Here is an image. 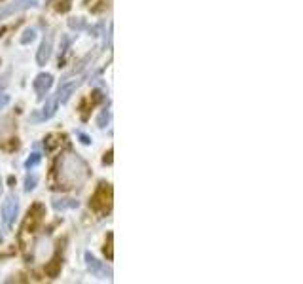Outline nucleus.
I'll use <instances>...</instances> for the list:
<instances>
[{"instance_id": "nucleus-1", "label": "nucleus", "mask_w": 303, "mask_h": 284, "mask_svg": "<svg viewBox=\"0 0 303 284\" xmlns=\"http://www.w3.org/2000/svg\"><path fill=\"white\" fill-rule=\"evenodd\" d=\"M89 178L85 161L76 153H65L57 161V180L66 188H80Z\"/></svg>"}, {"instance_id": "nucleus-2", "label": "nucleus", "mask_w": 303, "mask_h": 284, "mask_svg": "<svg viewBox=\"0 0 303 284\" xmlns=\"http://www.w3.org/2000/svg\"><path fill=\"white\" fill-rule=\"evenodd\" d=\"M89 205H91V208H93L95 212H99V214L108 212L110 207H112V188H110L108 184H101L99 188L95 189L93 195H91Z\"/></svg>"}, {"instance_id": "nucleus-3", "label": "nucleus", "mask_w": 303, "mask_h": 284, "mask_svg": "<svg viewBox=\"0 0 303 284\" xmlns=\"http://www.w3.org/2000/svg\"><path fill=\"white\" fill-rule=\"evenodd\" d=\"M85 265H87V269L91 271V275H95L97 279H101V281H112L114 277L112 269L104 264V262H99L91 252H85Z\"/></svg>"}, {"instance_id": "nucleus-4", "label": "nucleus", "mask_w": 303, "mask_h": 284, "mask_svg": "<svg viewBox=\"0 0 303 284\" xmlns=\"http://www.w3.org/2000/svg\"><path fill=\"white\" fill-rule=\"evenodd\" d=\"M0 212H2V222H4V226L11 229L13 224H15V218L19 214V199L15 195H8V197L4 199V203H2V208H0Z\"/></svg>"}, {"instance_id": "nucleus-5", "label": "nucleus", "mask_w": 303, "mask_h": 284, "mask_svg": "<svg viewBox=\"0 0 303 284\" xmlns=\"http://www.w3.org/2000/svg\"><path fill=\"white\" fill-rule=\"evenodd\" d=\"M38 0H11L9 4H6L4 8L0 9V19H6V17H11L15 13H21V11H27L30 8H36Z\"/></svg>"}, {"instance_id": "nucleus-6", "label": "nucleus", "mask_w": 303, "mask_h": 284, "mask_svg": "<svg viewBox=\"0 0 303 284\" xmlns=\"http://www.w3.org/2000/svg\"><path fill=\"white\" fill-rule=\"evenodd\" d=\"M53 38H55L53 32H47L46 36H44V40H42V44H40V47H38L36 51L38 66H46L47 61L51 59V53H53Z\"/></svg>"}, {"instance_id": "nucleus-7", "label": "nucleus", "mask_w": 303, "mask_h": 284, "mask_svg": "<svg viewBox=\"0 0 303 284\" xmlns=\"http://www.w3.org/2000/svg\"><path fill=\"white\" fill-rule=\"evenodd\" d=\"M42 216H44V207H42V205H32V208L28 210L27 214V220H25L23 231H25V233L36 231V227L40 226V222H42Z\"/></svg>"}, {"instance_id": "nucleus-8", "label": "nucleus", "mask_w": 303, "mask_h": 284, "mask_svg": "<svg viewBox=\"0 0 303 284\" xmlns=\"http://www.w3.org/2000/svg\"><path fill=\"white\" fill-rule=\"evenodd\" d=\"M57 106H59V101H57V97H51V99H47L46 104H44V108L40 110V112L32 114L30 116V122H46V120H51L57 112Z\"/></svg>"}, {"instance_id": "nucleus-9", "label": "nucleus", "mask_w": 303, "mask_h": 284, "mask_svg": "<svg viewBox=\"0 0 303 284\" xmlns=\"http://www.w3.org/2000/svg\"><path fill=\"white\" fill-rule=\"evenodd\" d=\"M34 91L40 99H44L47 95V91L51 89V85H53V76L49 74V72H42V74H38L34 78Z\"/></svg>"}, {"instance_id": "nucleus-10", "label": "nucleus", "mask_w": 303, "mask_h": 284, "mask_svg": "<svg viewBox=\"0 0 303 284\" xmlns=\"http://www.w3.org/2000/svg\"><path fill=\"white\" fill-rule=\"evenodd\" d=\"M80 82H76V80H65V82H61L59 85V89H57V101L59 103H66L72 93L76 91V87H78Z\"/></svg>"}, {"instance_id": "nucleus-11", "label": "nucleus", "mask_w": 303, "mask_h": 284, "mask_svg": "<svg viewBox=\"0 0 303 284\" xmlns=\"http://www.w3.org/2000/svg\"><path fill=\"white\" fill-rule=\"evenodd\" d=\"M51 207L55 210H66V208H78L80 203L70 197H53L51 199Z\"/></svg>"}, {"instance_id": "nucleus-12", "label": "nucleus", "mask_w": 303, "mask_h": 284, "mask_svg": "<svg viewBox=\"0 0 303 284\" xmlns=\"http://www.w3.org/2000/svg\"><path fill=\"white\" fill-rule=\"evenodd\" d=\"M49 252H51V243L47 239H40L36 243V248H34L36 260H46V256H49Z\"/></svg>"}, {"instance_id": "nucleus-13", "label": "nucleus", "mask_w": 303, "mask_h": 284, "mask_svg": "<svg viewBox=\"0 0 303 284\" xmlns=\"http://www.w3.org/2000/svg\"><path fill=\"white\" fill-rule=\"evenodd\" d=\"M61 267H63V262H61V258H55V260H51L49 264L46 265V273L49 279H57V275L61 271Z\"/></svg>"}, {"instance_id": "nucleus-14", "label": "nucleus", "mask_w": 303, "mask_h": 284, "mask_svg": "<svg viewBox=\"0 0 303 284\" xmlns=\"http://www.w3.org/2000/svg\"><path fill=\"white\" fill-rule=\"evenodd\" d=\"M36 36H38L36 28H25V30H23V36L19 38V42H21L23 46H28V44H32V42L36 40Z\"/></svg>"}, {"instance_id": "nucleus-15", "label": "nucleus", "mask_w": 303, "mask_h": 284, "mask_svg": "<svg viewBox=\"0 0 303 284\" xmlns=\"http://www.w3.org/2000/svg\"><path fill=\"white\" fill-rule=\"evenodd\" d=\"M68 27L72 28V30H76V32H82V30L87 28V23H85L84 17H72L68 19Z\"/></svg>"}, {"instance_id": "nucleus-16", "label": "nucleus", "mask_w": 303, "mask_h": 284, "mask_svg": "<svg viewBox=\"0 0 303 284\" xmlns=\"http://www.w3.org/2000/svg\"><path fill=\"white\" fill-rule=\"evenodd\" d=\"M59 144H61V137L59 135H49V137L44 139V146H46L47 151H53Z\"/></svg>"}, {"instance_id": "nucleus-17", "label": "nucleus", "mask_w": 303, "mask_h": 284, "mask_svg": "<svg viewBox=\"0 0 303 284\" xmlns=\"http://www.w3.org/2000/svg\"><path fill=\"white\" fill-rule=\"evenodd\" d=\"M110 118H112L110 110H108V108H103V110H101V114H99V118H97V125H99L101 129L108 127V123H110Z\"/></svg>"}, {"instance_id": "nucleus-18", "label": "nucleus", "mask_w": 303, "mask_h": 284, "mask_svg": "<svg viewBox=\"0 0 303 284\" xmlns=\"http://www.w3.org/2000/svg\"><path fill=\"white\" fill-rule=\"evenodd\" d=\"M36 186H38V176L34 174V172H32V174L28 172L27 178H25V191L30 193V191H34V189H36Z\"/></svg>"}, {"instance_id": "nucleus-19", "label": "nucleus", "mask_w": 303, "mask_h": 284, "mask_svg": "<svg viewBox=\"0 0 303 284\" xmlns=\"http://www.w3.org/2000/svg\"><path fill=\"white\" fill-rule=\"evenodd\" d=\"M40 161H42V155L38 153V151H34V153H30V157H28L27 161H25V169L27 170H32L36 165H40Z\"/></svg>"}, {"instance_id": "nucleus-20", "label": "nucleus", "mask_w": 303, "mask_h": 284, "mask_svg": "<svg viewBox=\"0 0 303 284\" xmlns=\"http://www.w3.org/2000/svg\"><path fill=\"white\" fill-rule=\"evenodd\" d=\"M72 44V38L68 36V34H63L61 36V57H59V63L63 61V57L66 55V51H68V47Z\"/></svg>"}, {"instance_id": "nucleus-21", "label": "nucleus", "mask_w": 303, "mask_h": 284, "mask_svg": "<svg viewBox=\"0 0 303 284\" xmlns=\"http://www.w3.org/2000/svg\"><path fill=\"white\" fill-rule=\"evenodd\" d=\"M112 233H108V243H104V254H106V258L108 260H112L114 258V250H112Z\"/></svg>"}, {"instance_id": "nucleus-22", "label": "nucleus", "mask_w": 303, "mask_h": 284, "mask_svg": "<svg viewBox=\"0 0 303 284\" xmlns=\"http://www.w3.org/2000/svg\"><path fill=\"white\" fill-rule=\"evenodd\" d=\"M9 101H11V97H9L8 93H0V112L6 110V106L9 104Z\"/></svg>"}, {"instance_id": "nucleus-23", "label": "nucleus", "mask_w": 303, "mask_h": 284, "mask_svg": "<svg viewBox=\"0 0 303 284\" xmlns=\"http://www.w3.org/2000/svg\"><path fill=\"white\" fill-rule=\"evenodd\" d=\"M78 137H80L82 144H85V146H89V144H91V139H89L87 135H84V133H78Z\"/></svg>"}, {"instance_id": "nucleus-24", "label": "nucleus", "mask_w": 303, "mask_h": 284, "mask_svg": "<svg viewBox=\"0 0 303 284\" xmlns=\"http://www.w3.org/2000/svg\"><path fill=\"white\" fill-rule=\"evenodd\" d=\"M2 189H4V184H2V178H0V193H2Z\"/></svg>"}, {"instance_id": "nucleus-25", "label": "nucleus", "mask_w": 303, "mask_h": 284, "mask_svg": "<svg viewBox=\"0 0 303 284\" xmlns=\"http://www.w3.org/2000/svg\"><path fill=\"white\" fill-rule=\"evenodd\" d=\"M2 241H4V237H2V233H0V245H2Z\"/></svg>"}]
</instances>
